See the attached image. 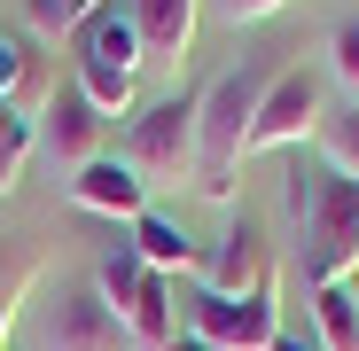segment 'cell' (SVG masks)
I'll use <instances>...</instances> for the list:
<instances>
[{"instance_id":"obj_1","label":"cell","mask_w":359,"mask_h":351,"mask_svg":"<svg viewBox=\"0 0 359 351\" xmlns=\"http://www.w3.org/2000/svg\"><path fill=\"white\" fill-rule=\"evenodd\" d=\"M281 71H289L281 55H243L234 71H219L196 94V188L211 203L234 195V172H243V156H250V125H258V109H266Z\"/></svg>"},{"instance_id":"obj_2","label":"cell","mask_w":359,"mask_h":351,"mask_svg":"<svg viewBox=\"0 0 359 351\" xmlns=\"http://www.w3.org/2000/svg\"><path fill=\"white\" fill-rule=\"evenodd\" d=\"M289 211L305 226V281H351L359 273V180L336 172H289Z\"/></svg>"},{"instance_id":"obj_3","label":"cell","mask_w":359,"mask_h":351,"mask_svg":"<svg viewBox=\"0 0 359 351\" xmlns=\"http://www.w3.org/2000/svg\"><path fill=\"white\" fill-rule=\"evenodd\" d=\"M141 32H133V16L126 8H102L86 32H79V94L94 102V109H133V94H141Z\"/></svg>"},{"instance_id":"obj_4","label":"cell","mask_w":359,"mask_h":351,"mask_svg":"<svg viewBox=\"0 0 359 351\" xmlns=\"http://www.w3.org/2000/svg\"><path fill=\"white\" fill-rule=\"evenodd\" d=\"M32 351H141L94 281H63L32 320Z\"/></svg>"},{"instance_id":"obj_5","label":"cell","mask_w":359,"mask_h":351,"mask_svg":"<svg viewBox=\"0 0 359 351\" xmlns=\"http://www.w3.org/2000/svg\"><path fill=\"white\" fill-rule=\"evenodd\" d=\"M94 289L109 297V312L126 320V336L141 351H172V273H149L133 250H109Z\"/></svg>"},{"instance_id":"obj_6","label":"cell","mask_w":359,"mask_h":351,"mask_svg":"<svg viewBox=\"0 0 359 351\" xmlns=\"http://www.w3.org/2000/svg\"><path fill=\"white\" fill-rule=\"evenodd\" d=\"M126 164L141 180H196V94H172V102H149L126 133Z\"/></svg>"},{"instance_id":"obj_7","label":"cell","mask_w":359,"mask_h":351,"mask_svg":"<svg viewBox=\"0 0 359 351\" xmlns=\"http://www.w3.org/2000/svg\"><path fill=\"white\" fill-rule=\"evenodd\" d=\"M188 336H203L211 351H273L281 336V305H273V281L250 289V297H211V289H196L188 297Z\"/></svg>"},{"instance_id":"obj_8","label":"cell","mask_w":359,"mask_h":351,"mask_svg":"<svg viewBox=\"0 0 359 351\" xmlns=\"http://www.w3.org/2000/svg\"><path fill=\"white\" fill-rule=\"evenodd\" d=\"M320 117H328V109H320V71L289 63V71L273 78L266 109H258V125H250V156H258V149H297V141H313Z\"/></svg>"},{"instance_id":"obj_9","label":"cell","mask_w":359,"mask_h":351,"mask_svg":"<svg viewBox=\"0 0 359 351\" xmlns=\"http://www.w3.org/2000/svg\"><path fill=\"white\" fill-rule=\"evenodd\" d=\"M71 203L79 211H102V219H141L149 211V180L126 156H94V164L71 172Z\"/></svg>"},{"instance_id":"obj_10","label":"cell","mask_w":359,"mask_h":351,"mask_svg":"<svg viewBox=\"0 0 359 351\" xmlns=\"http://www.w3.org/2000/svg\"><path fill=\"white\" fill-rule=\"evenodd\" d=\"M203 289L211 297H250V289H266V234H258V219H234L219 234V250L203 258Z\"/></svg>"},{"instance_id":"obj_11","label":"cell","mask_w":359,"mask_h":351,"mask_svg":"<svg viewBox=\"0 0 359 351\" xmlns=\"http://www.w3.org/2000/svg\"><path fill=\"white\" fill-rule=\"evenodd\" d=\"M39 141L55 149V164H71V172L102 156V149H94V141H102V109L79 94V78L47 94V125H39Z\"/></svg>"},{"instance_id":"obj_12","label":"cell","mask_w":359,"mask_h":351,"mask_svg":"<svg viewBox=\"0 0 359 351\" xmlns=\"http://www.w3.org/2000/svg\"><path fill=\"white\" fill-rule=\"evenodd\" d=\"M133 32H141V55L149 63H188V47H196V0H133Z\"/></svg>"},{"instance_id":"obj_13","label":"cell","mask_w":359,"mask_h":351,"mask_svg":"<svg viewBox=\"0 0 359 351\" xmlns=\"http://www.w3.org/2000/svg\"><path fill=\"white\" fill-rule=\"evenodd\" d=\"M133 258H141L149 273H196V266H203L196 242H188V226L164 219V211H141V219H133Z\"/></svg>"},{"instance_id":"obj_14","label":"cell","mask_w":359,"mask_h":351,"mask_svg":"<svg viewBox=\"0 0 359 351\" xmlns=\"http://www.w3.org/2000/svg\"><path fill=\"white\" fill-rule=\"evenodd\" d=\"M313 328L328 351H359V281H320L313 289Z\"/></svg>"},{"instance_id":"obj_15","label":"cell","mask_w":359,"mask_h":351,"mask_svg":"<svg viewBox=\"0 0 359 351\" xmlns=\"http://www.w3.org/2000/svg\"><path fill=\"white\" fill-rule=\"evenodd\" d=\"M320 172H336V180H359V102L351 109H336V117H320Z\"/></svg>"},{"instance_id":"obj_16","label":"cell","mask_w":359,"mask_h":351,"mask_svg":"<svg viewBox=\"0 0 359 351\" xmlns=\"http://www.w3.org/2000/svg\"><path fill=\"white\" fill-rule=\"evenodd\" d=\"M102 8H109V0H32L24 16H32V32H39V39H63V32H86Z\"/></svg>"},{"instance_id":"obj_17","label":"cell","mask_w":359,"mask_h":351,"mask_svg":"<svg viewBox=\"0 0 359 351\" xmlns=\"http://www.w3.org/2000/svg\"><path fill=\"white\" fill-rule=\"evenodd\" d=\"M32 141H39V133H32V117H24V109H0V195L16 188V172H24Z\"/></svg>"},{"instance_id":"obj_18","label":"cell","mask_w":359,"mask_h":351,"mask_svg":"<svg viewBox=\"0 0 359 351\" xmlns=\"http://www.w3.org/2000/svg\"><path fill=\"white\" fill-rule=\"evenodd\" d=\"M328 71H336V86L359 102V16L336 24V39H328Z\"/></svg>"},{"instance_id":"obj_19","label":"cell","mask_w":359,"mask_h":351,"mask_svg":"<svg viewBox=\"0 0 359 351\" xmlns=\"http://www.w3.org/2000/svg\"><path fill=\"white\" fill-rule=\"evenodd\" d=\"M289 0H219V16L226 24H266V16H281Z\"/></svg>"},{"instance_id":"obj_20","label":"cell","mask_w":359,"mask_h":351,"mask_svg":"<svg viewBox=\"0 0 359 351\" xmlns=\"http://www.w3.org/2000/svg\"><path fill=\"white\" fill-rule=\"evenodd\" d=\"M16 78H24V55L0 39V109H8V94H16Z\"/></svg>"},{"instance_id":"obj_21","label":"cell","mask_w":359,"mask_h":351,"mask_svg":"<svg viewBox=\"0 0 359 351\" xmlns=\"http://www.w3.org/2000/svg\"><path fill=\"white\" fill-rule=\"evenodd\" d=\"M273 351H328V343H320V336H305V328H281V336H273Z\"/></svg>"},{"instance_id":"obj_22","label":"cell","mask_w":359,"mask_h":351,"mask_svg":"<svg viewBox=\"0 0 359 351\" xmlns=\"http://www.w3.org/2000/svg\"><path fill=\"white\" fill-rule=\"evenodd\" d=\"M172 351H211V343L203 336H172Z\"/></svg>"},{"instance_id":"obj_23","label":"cell","mask_w":359,"mask_h":351,"mask_svg":"<svg viewBox=\"0 0 359 351\" xmlns=\"http://www.w3.org/2000/svg\"><path fill=\"white\" fill-rule=\"evenodd\" d=\"M0 351H8V297H0Z\"/></svg>"}]
</instances>
